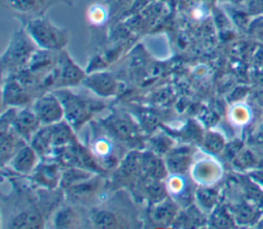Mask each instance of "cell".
Wrapping results in <instances>:
<instances>
[{
    "mask_svg": "<svg viewBox=\"0 0 263 229\" xmlns=\"http://www.w3.org/2000/svg\"><path fill=\"white\" fill-rule=\"evenodd\" d=\"M101 125L118 142L132 143L140 139L138 125L126 115L113 114L102 121Z\"/></svg>",
    "mask_w": 263,
    "mask_h": 229,
    "instance_id": "9c48e42d",
    "label": "cell"
},
{
    "mask_svg": "<svg viewBox=\"0 0 263 229\" xmlns=\"http://www.w3.org/2000/svg\"><path fill=\"white\" fill-rule=\"evenodd\" d=\"M190 179L200 186H209L219 178L220 168L218 164L209 157H199L192 160L189 169Z\"/></svg>",
    "mask_w": 263,
    "mask_h": 229,
    "instance_id": "5bb4252c",
    "label": "cell"
},
{
    "mask_svg": "<svg viewBox=\"0 0 263 229\" xmlns=\"http://www.w3.org/2000/svg\"><path fill=\"white\" fill-rule=\"evenodd\" d=\"M223 146H224L223 139L218 133L209 132L204 136V139H203L204 150H208L212 153H217L222 150Z\"/></svg>",
    "mask_w": 263,
    "mask_h": 229,
    "instance_id": "4316f807",
    "label": "cell"
},
{
    "mask_svg": "<svg viewBox=\"0 0 263 229\" xmlns=\"http://www.w3.org/2000/svg\"><path fill=\"white\" fill-rule=\"evenodd\" d=\"M178 204L173 198L164 199L150 204L148 218L155 227H167L173 224L178 216Z\"/></svg>",
    "mask_w": 263,
    "mask_h": 229,
    "instance_id": "2e32d148",
    "label": "cell"
},
{
    "mask_svg": "<svg viewBox=\"0 0 263 229\" xmlns=\"http://www.w3.org/2000/svg\"><path fill=\"white\" fill-rule=\"evenodd\" d=\"M211 222L213 223V226H215V227H226V226H229L230 219L224 211L217 209L212 214Z\"/></svg>",
    "mask_w": 263,
    "mask_h": 229,
    "instance_id": "f546056e",
    "label": "cell"
},
{
    "mask_svg": "<svg viewBox=\"0 0 263 229\" xmlns=\"http://www.w3.org/2000/svg\"><path fill=\"white\" fill-rule=\"evenodd\" d=\"M167 176V168L164 159H161L156 153H142L141 158V177L142 179L163 180Z\"/></svg>",
    "mask_w": 263,
    "mask_h": 229,
    "instance_id": "44dd1931",
    "label": "cell"
},
{
    "mask_svg": "<svg viewBox=\"0 0 263 229\" xmlns=\"http://www.w3.org/2000/svg\"><path fill=\"white\" fill-rule=\"evenodd\" d=\"M164 184L168 195L177 204L189 203L188 198H192V188L186 174H170Z\"/></svg>",
    "mask_w": 263,
    "mask_h": 229,
    "instance_id": "ffe728a7",
    "label": "cell"
},
{
    "mask_svg": "<svg viewBox=\"0 0 263 229\" xmlns=\"http://www.w3.org/2000/svg\"><path fill=\"white\" fill-rule=\"evenodd\" d=\"M61 1H64V2H66V3H71L72 0H61Z\"/></svg>",
    "mask_w": 263,
    "mask_h": 229,
    "instance_id": "4dcf8cb0",
    "label": "cell"
},
{
    "mask_svg": "<svg viewBox=\"0 0 263 229\" xmlns=\"http://www.w3.org/2000/svg\"><path fill=\"white\" fill-rule=\"evenodd\" d=\"M82 85L101 98L112 97L119 90V83L107 72H96L86 75Z\"/></svg>",
    "mask_w": 263,
    "mask_h": 229,
    "instance_id": "4fadbf2b",
    "label": "cell"
},
{
    "mask_svg": "<svg viewBox=\"0 0 263 229\" xmlns=\"http://www.w3.org/2000/svg\"><path fill=\"white\" fill-rule=\"evenodd\" d=\"M195 198L198 201L200 207H211L214 204L215 196L210 189H199L195 192Z\"/></svg>",
    "mask_w": 263,
    "mask_h": 229,
    "instance_id": "83f0119b",
    "label": "cell"
},
{
    "mask_svg": "<svg viewBox=\"0 0 263 229\" xmlns=\"http://www.w3.org/2000/svg\"><path fill=\"white\" fill-rule=\"evenodd\" d=\"M39 154L28 143L25 142L7 163L15 173L21 175H31L39 163Z\"/></svg>",
    "mask_w": 263,
    "mask_h": 229,
    "instance_id": "e0dca14e",
    "label": "cell"
},
{
    "mask_svg": "<svg viewBox=\"0 0 263 229\" xmlns=\"http://www.w3.org/2000/svg\"><path fill=\"white\" fill-rule=\"evenodd\" d=\"M34 99L33 90L26 87L14 75H9L3 87V107H20L27 105Z\"/></svg>",
    "mask_w": 263,
    "mask_h": 229,
    "instance_id": "8fae6325",
    "label": "cell"
},
{
    "mask_svg": "<svg viewBox=\"0 0 263 229\" xmlns=\"http://www.w3.org/2000/svg\"><path fill=\"white\" fill-rule=\"evenodd\" d=\"M0 160L1 165L5 166L14 155L16 150L26 142L12 127L0 129Z\"/></svg>",
    "mask_w": 263,
    "mask_h": 229,
    "instance_id": "7402d4cb",
    "label": "cell"
},
{
    "mask_svg": "<svg viewBox=\"0 0 263 229\" xmlns=\"http://www.w3.org/2000/svg\"><path fill=\"white\" fill-rule=\"evenodd\" d=\"M98 131L99 133L93 136L89 144L91 153L103 167L105 165H115L119 157V149L117 147L118 141L114 139L101 124L100 129L98 127Z\"/></svg>",
    "mask_w": 263,
    "mask_h": 229,
    "instance_id": "52a82bcc",
    "label": "cell"
},
{
    "mask_svg": "<svg viewBox=\"0 0 263 229\" xmlns=\"http://www.w3.org/2000/svg\"><path fill=\"white\" fill-rule=\"evenodd\" d=\"M37 49L38 46L26 29L15 32L1 56L3 72L7 71L9 75H13L25 69Z\"/></svg>",
    "mask_w": 263,
    "mask_h": 229,
    "instance_id": "277c9868",
    "label": "cell"
},
{
    "mask_svg": "<svg viewBox=\"0 0 263 229\" xmlns=\"http://www.w3.org/2000/svg\"><path fill=\"white\" fill-rule=\"evenodd\" d=\"M193 160V150L189 146L172 148L164 158L170 174H187Z\"/></svg>",
    "mask_w": 263,
    "mask_h": 229,
    "instance_id": "d6986e66",
    "label": "cell"
},
{
    "mask_svg": "<svg viewBox=\"0 0 263 229\" xmlns=\"http://www.w3.org/2000/svg\"><path fill=\"white\" fill-rule=\"evenodd\" d=\"M88 222L96 228H123L127 222L118 211L104 207H95L89 212Z\"/></svg>",
    "mask_w": 263,
    "mask_h": 229,
    "instance_id": "ac0fdd59",
    "label": "cell"
},
{
    "mask_svg": "<svg viewBox=\"0 0 263 229\" xmlns=\"http://www.w3.org/2000/svg\"><path fill=\"white\" fill-rule=\"evenodd\" d=\"M75 133L71 125L63 119L53 124L42 125L29 144L39 156L52 158L58 150L77 141Z\"/></svg>",
    "mask_w": 263,
    "mask_h": 229,
    "instance_id": "7a4b0ae2",
    "label": "cell"
},
{
    "mask_svg": "<svg viewBox=\"0 0 263 229\" xmlns=\"http://www.w3.org/2000/svg\"><path fill=\"white\" fill-rule=\"evenodd\" d=\"M44 225L41 213L35 209H25L16 214L9 222L8 228L13 229H38Z\"/></svg>",
    "mask_w": 263,
    "mask_h": 229,
    "instance_id": "cb8c5ba5",
    "label": "cell"
},
{
    "mask_svg": "<svg viewBox=\"0 0 263 229\" xmlns=\"http://www.w3.org/2000/svg\"><path fill=\"white\" fill-rule=\"evenodd\" d=\"M96 174L97 173H93L91 170H87L84 168H80V167H75V166L65 167V169H63V173H62L59 187L62 190L66 191L69 188L73 187L74 185H77L91 178Z\"/></svg>",
    "mask_w": 263,
    "mask_h": 229,
    "instance_id": "484cf974",
    "label": "cell"
},
{
    "mask_svg": "<svg viewBox=\"0 0 263 229\" xmlns=\"http://www.w3.org/2000/svg\"><path fill=\"white\" fill-rule=\"evenodd\" d=\"M62 167L63 165L55 158H43L31 174L32 180L47 190H53L60 186Z\"/></svg>",
    "mask_w": 263,
    "mask_h": 229,
    "instance_id": "30bf717a",
    "label": "cell"
},
{
    "mask_svg": "<svg viewBox=\"0 0 263 229\" xmlns=\"http://www.w3.org/2000/svg\"><path fill=\"white\" fill-rule=\"evenodd\" d=\"M102 188L103 180L100 177V174H96L91 178L69 188L65 193L71 202L76 204H87L99 195Z\"/></svg>",
    "mask_w": 263,
    "mask_h": 229,
    "instance_id": "7c38bea8",
    "label": "cell"
},
{
    "mask_svg": "<svg viewBox=\"0 0 263 229\" xmlns=\"http://www.w3.org/2000/svg\"><path fill=\"white\" fill-rule=\"evenodd\" d=\"M31 108L42 125L53 124L64 119V108L53 91H47L34 99Z\"/></svg>",
    "mask_w": 263,
    "mask_h": 229,
    "instance_id": "ba28073f",
    "label": "cell"
},
{
    "mask_svg": "<svg viewBox=\"0 0 263 229\" xmlns=\"http://www.w3.org/2000/svg\"><path fill=\"white\" fill-rule=\"evenodd\" d=\"M42 126L40 120L31 107L18 109L11 127L26 142L30 143L34 135Z\"/></svg>",
    "mask_w": 263,
    "mask_h": 229,
    "instance_id": "9a60e30c",
    "label": "cell"
},
{
    "mask_svg": "<svg viewBox=\"0 0 263 229\" xmlns=\"http://www.w3.org/2000/svg\"><path fill=\"white\" fill-rule=\"evenodd\" d=\"M81 223V214L71 205L61 207L53 216V225L55 228H75L80 226Z\"/></svg>",
    "mask_w": 263,
    "mask_h": 229,
    "instance_id": "d4e9b609",
    "label": "cell"
},
{
    "mask_svg": "<svg viewBox=\"0 0 263 229\" xmlns=\"http://www.w3.org/2000/svg\"><path fill=\"white\" fill-rule=\"evenodd\" d=\"M25 29L40 49L61 51L69 41L68 30L58 27L43 15L28 18Z\"/></svg>",
    "mask_w": 263,
    "mask_h": 229,
    "instance_id": "3957f363",
    "label": "cell"
},
{
    "mask_svg": "<svg viewBox=\"0 0 263 229\" xmlns=\"http://www.w3.org/2000/svg\"><path fill=\"white\" fill-rule=\"evenodd\" d=\"M53 92L63 105L64 119L75 132H78L84 124L101 113L106 107L103 101L73 92L67 87L57 88Z\"/></svg>",
    "mask_w": 263,
    "mask_h": 229,
    "instance_id": "6da1fadb",
    "label": "cell"
},
{
    "mask_svg": "<svg viewBox=\"0 0 263 229\" xmlns=\"http://www.w3.org/2000/svg\"><path fill=\"white\" fill-rule=\"evenodd\" d=\"M52 158H55L65 167L75 166L97 174L106 170L93 156L90 149L83 147L78 141L58 150Z\"/></svg>",
    "mask_w": 263,
    "mask_h": 229,
    "instance_id": "5b68a950",
    "label": "cell"
},
{
    "mask_svg": "<svg viewBox=\"0 0 263 229\" xmlns=\"http://www.w3.org/2000/svg\"><path fill=\"white\" fill-rule=\"evenodd\" d=\"M55 0H5L7 5L28 18L43 15L46 9Z\"/></svg>",
    "mask_w": 263,
    "mask_h": 229,
    "instance_id": "603a6c76",
    "label": "cell"
},
{
    "mask_svg": "<svg viewBox=\"0 0 263 229\" xmlns=\"http://www.w3.org/2000/svg\"><path fill=\"white\" fill-rule=\"evenodd\" d=\"M88 17H89V21L92 23V24H101L103 23L106 17H107V12L105 10L104 7L102 6H92L89 8V13H88Z\"/></svg>",
    "mask_w": 263,
    "mask_h": 229,
    "instance_id": "f1b7e54d",
    "label": "cell"
},
{
    "mask_svg": "<svg viewBox=\"0 0 263 229\" xmlns=\"http://www.w3.org/2000/svg\"><path fill=\"white\" fill-rule=\"evenodd\" d=\"M52 86L55 88H64L82 84L86 74L71 59L66 50L59 51L57 63L51 70Z\"/></svg>",
    "mask_w": 263,
    "mask_h": 229,
    "instance_id": "8992f818",
    "label": "cell"
}]
</instances>
